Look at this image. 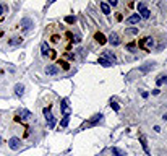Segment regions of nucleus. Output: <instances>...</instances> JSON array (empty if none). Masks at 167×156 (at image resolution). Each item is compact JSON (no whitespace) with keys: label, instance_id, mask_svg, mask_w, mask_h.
<instances>
[{"label":"nucleus","instance_id":"1","mask_svg":"<svg viewBox=\"0 0 167 156\" xmlns=\"http://www.w3.org/2000/svg\"><path fill=\"white\" fill-rule=\"evenodd\" d=\"M44 117H46V122H47V125H49V129H54L55 127V117L52 115V112H50V106L44 107Z\"/></svg>","mask_w":167,"mask_h":156},{"label":"nucleus","instance_id":"2","mask_svg":"<svg viewBox=\"0 0 167 156\" xmlns=\"http://www.w3.org/2000/svg\"><path fill=\"white\" fill-rule=\"evenodd\" d=\"M154 46V39L153 38H143L140 42H138V47L145 50H151V47Z\"/></svg>","mask_w":167,"mask_h":156},{"label":"nucleus","instance_id":"3","mask_svg":"<svg viewBox=\"0 0 167 156\" xmlns=\"http://www.w3.org/2000/svg\"><path fill=\"white\" fill-rule=\"evenodd\" d=\"M136 8H138V11H140V17H141V18L148 20V18L151 17V11H149L148 8H146V5H145L143 2L138 3V5H136Z\"/></svg>","mask_w":167,"mask_h":156},{"label":"nucleus","instance_id":"4","mask_svg":"<svg viewBox=\"0 0 167 156\" xmlns=\"http://www.w3.org/2000/svg\"><path fill=\"white\" fill-rule=\"evenodd\" d=\"M8 146H10V150L18 151L19 148H21V140H19L18 137H11V138L8 140Z\"/></svg>","mask_w":167,"mask_h":156},{"label":"nucleus","instance_id":"5","mask_svg":"<svg viewBox=\"0 0 167 156\" xmlns=\"http://www.w3.org/2000/svg\"><path fill=\"white\" fill-rule=\"evenodd\" d=\"M19 26H21L23 31H29L31 28L34 26V21H33L31 18H28V17H26V18H21V23H19Z\"/></svg>","mask_w":167,"mask_h":156},{"label":"nucleus","instance_id":"6","mask_svg":"<svg viewBox=\"0 0 167 156\" xmlns=\"http://www.w3.org/2000/svg\"><path fill=\"white\" fill-rule=\"evenodd\" d=\"M60 109H62V114H63V117H70V112H71V109H70V106H68V99H62Z\"/></svg>","mask_w":167,"mask_h":156},{"label":"nucleus","instance_id":"7","mask_svg":"<svg viewBox=\"0 0 167 156\" xmlns=\"http://www.w3.org/2000/svg\"><path fill=\"white\" fill-rule=\"evenodd\" d=\"M33 117V114L26 109H19L18 111V115H16V121H28V119Z\"/></svg>","mask_w":167,"mask_h":156},{"label":"nucleus","instance_id":"8","mask_svg":"<svg viewBox=\"0 0 167 156\" xmlns=\"http://www.w3.org/2000/svg\"><path fill=\"white\" fill-rule=\"evenodd\" d=\"M99 122H102V114L94 115V117L91 119L89 122H86V124H85V127H93V125H96V124H99Z\"/></svg>","mask_w":167,"mask_h":156},{"label":"nucleus","instance_id":"9","mask_svg":"<svg viewBox=\"0 0 167 156\" xmlns=\"http://www.w3.org/2000/svg\"><path fill=\"white\" fill-rule=\"evenodd\" d=\"M107 39H109V42L112 44V46H118V44H120V38H118L117 33H110Z\"/></svg>","mask_w":167,"mask_h":156},{"label":"nucleus","instance_id":"10","mask_svg":"<svg viewBox=\"0 0 167 156\" xmlns=\"http://www.w3.org/2000/svg\"><path fill=\"white\" fill-rule=\"evenodd\" d=\"M58 72H60V69H58L57 65H47L46 67V73L47 75H52L54 77V75H58Z\"/></svg>","mask_w":167,"mask_h":156},{"label":"nucleus","instance_id":"11","mask_svg":"<svg viewBox=\"0 0 167 156\" xmlns=\"http://www.w3.org/2000/svg\"><path fill=\"white\" fill-rule=\"evenodd\" d=\"M102 57H106L109 62H112V65H115V63H117V59H115V55L110 54L109 50H104V52H102Z\"/></svg>","mask_w":167,"mask_h":156},{"label":"nucleus","instance_id":"12","mask_svg":"<svg viewBox=\"0 0 167 156\" xmlns=\"http://www.w3.org/2000/svg\"><path fill=\"white\" fill-rule=\"evenodd\" d=\"M140 20H141V17L136 13V15H132V17L127 18V23L128 25H136V23H140Z\"/></svg>","mask_w":167,"mask_h":156},{"label":"nucleus","instance_id":"13","mask_svg":"<svg viewBox=\"0 0 167 156\" xmlns=\"http://www.w3.org/2000/svg\"><path fill=\"white\" fill-rule=\"evenodd\" d=\"M110 153H112L114 156H127V153L122 150V148H117V146H112L110 148Z\"/></svg>","mask_w":167,"mask_h":156},{"label":"nucleus","instance_id":"14","mask_svg":"<svg viewBox=\"0 0 167 156\" xmlns=\"http://www.w3.org/2000/svg\"><path fill=\"white\" fill-rule=\"evenodd\" d=\"M94 39H96V41H97L99 44H101V46H102V44H106V42H107L106 36L102 34V33H96V34H94Z\"/></svg>","mask_w":167,"mask_h":156},{"label":"nucleus","instance_id":"15","mask_svg":"<svg viewBox=\"0 0 167 156\" xmlns=\"http://www.w3.org/2000/svg\"><path fill=\"white\" fill-rule=\"evenodd\" d=\"M97 63H99V65H102V67H112V62H109L106 57H102V55L97 59Z\"/></svg>","mask_w":167,"mask_h":156},{"label":"nucleus","instance_id":"16","mask_svg":"<svg viewBox=\"0 0 167 156\" xmlns=\"http://www.w3.org/2000/svg\"><path fill=\"white\" fill-rule=\"evenodd\" d=\"M23 93H25V86H23L21 83H18V85L15 86V94H16V96H23Z\"/></svg>","mask_w":167,"mask_h":156},{"label":"nucleus","instance_id":"17","mask_svg":"<svg viewBox=\"0 0 167 156\" xmlns=\"http://www.w3.org/2000/svg\"><path fill=\"white\" fill-rule=\"evenodd\" d=\"M99 7H101V10H102V13H104V15H109L110 13V7L107 5V3L101 2V3H99Z\"/></svg>","mask_w":167,"mask_h":156},{"label":"nucleus","instance_id":"18","mask_svg":"<svg viewBox=\"0 0 167 156\" xmlns=\"http://www.w3.org/2000/svg\"><path fill=\"white\" fill-rule=\"evenodd\" d=\"M154 69V63H145L143 67H140V72H143V73H146V72L153 70Z\"/></svg>","mask_w":167,"mask_h":156},{"label":"nucleus","instance_id":"19","mask_svg":"<svg viewBox=\"0 0 167 156\" xmlns=\"http://www.w3.org/2000/svg\"><path fill=\"white\" fill-rule=\"evenodd\" d=\"M162 83H167V75H159V77H157L156 85H157V86H161Z\"/></svg>","mask_w":167,"mask_h":156},{"label":"nucleus","instance_id":"20","mask_svg":"<svg viewBox=\"0 0 167 156\" xmlns=\"http://www.w3.org/2000/svg\"><path fill=\"white\" fill-rule=\"evenodd\" d=\"M41 50H42V57H47V52H49V44H47V42H42Z\"/></svg>","mask_w":167,"mask_h":156},{"label":"nucleus","instance_id":"21","mask_svg":"<svg viewBox=\"0 0 167 156\" xmlns=\"http://www.w3.org/2000/svg\"><path fill=\"white\" fill-rule=\"evenodd\" d=\"M21 42H23L21 38H13V39H10V41H8L10 46H18V44H21Z\"/></svg>","mask_w":167,"mask_h":156},{"label":"nucleus","instance_id":"22","mask_svg":"<svg viewBox=\"0 0 167 156\" xmlns=\"http://www.w3.org/2000/svg\"><path fill=\"white\" fill-rule=\"evenodd\" d=\"M8 11V7L5 5V3H0V17H2L3 13H7Z\"/></svg>","mask_w":167,"mask_h":156},{"label":"nucleus","instance_id":"23","mask_svg":"<svg viewBox=\"0 0 167 156\" xmlns=\"http://www.w3.org/2000/svg\"><path fill=\"white\" fill-rule=\"evenodd\" d=\"M125 34H138V28H128L125 29Z\"/></svg>","mask_w":167,"mask_h":156},{"label":"nucleus","instance_id":"24","mask_svg":"<svg viewBox=\"0 0 167 156\" xmlns=\"http://www.w3.org/2000/svg\"><path fill=\"white\" fill-rule=\"evenodd\" d=\"M60 36H57V34H54L52 36V38H50V42H52V44H58V42H60Z\"/></svg>","mask_w":167,"mask_h":156},{"label":"nucleus","instance_id":"25","mask_svg":"<svg viewBox=\"0 0 167 156\" xmlns=\"http://www.w3.org/2000/svg\"><path fill=\"white\" fill-rule=\"evenodd\" d=\"M140 140H141V145H143V148H145V151L149 154V150H148V143H146V138H145V137H141Z\"/></svg>","mask_w":167,"mask_h":156},{"label":"nucleus","instance_id":"26","mask_svg":"<svg viewBox=\"0 0 167 156\" xmlns=\"http://www.w3.org/2000/svg\"><path fill=\"white\" fill-rule=\"evenodd\" d=\"M110 107H112L114 111H117V112H118V111H120V106H118V104L115 102V101H110Z\"/></svg>","mask_w":167,"mask_h":156},{"label":"nucleus","instance_id":"27","mask_svg":"<svg viewBox=\"0 0 167 156\" xmlns=\"http://www.w3.org/2000/svg\"><path fill=\"white\" fill-rule=\"evenodd\" d=\"M65 21L68 23V25H73V23H76V18H75V17H67Z\"/></svg>","mask_w":167,"mask_h":156},{"label":"nucleus","instance_id":"28","mask_svg":"<svg viewBox=\"0 0 167 156\" xmlns=\"http://www.w3.org/2000/svg\"><path fill=\"white\" fill-rule=\"evenodd\" d=\"M68 121H70V117H63L60 121V127H67L68 125Z\"/></svg>","mask_w":167,"mask_h":156},{"label":"nucleus","instance_id":"29","mask_svg":"<svg viewBox=\"0 0 167 156\" xmlns=\"http://www.w3.org/2000/svg\"><path fill=\"white\" fill-rule=\"evenodd\" d=\"M60 65L63 67V70H68V69H70V63H68V62H63V60H62Z\"/></svg>","mask_w":167,"mask_h":156},{"label":"nucleus","instance_id":"30","mask_svg":"<svg viewBox=\"0 0 167 156\" xmlns=\"http://www.w3.org/2000/svg\"><path fill=\"white\" fill-rule=\"evenodd\" d=\"M109 3H110V5H112V7H115V5H117V3H118V0H109Z\"/></svg>","mask_w":167,"mask_h":156},{"label":"nucleus","instance_id":"31","mask_svg":"<svg viewBox=\"0 0 167 156\" xmlns=\"http://www.w3.org/2000/svg\"><path fill=\"white\" fill-rule=\"evenodd\" d=\"M127 47H128V50H135V44H128Z\"/></svg>","mask_w":167,"mask_h":156},{"label":"nucleus","instance_id":"32","mask_svg":"<svg viewBox=\"0 0 167 156\" xmlns=\"http://www.w3.org/2000/svg\"><path fill=\"white\" fill-rule=\"evenodd\" d=\"M164 117H166V121H167V114H166V115H164Z\"/></svg>","mask_w":167,"mask_h":156},{"label":"nucleus","instance_id":"33","mask_svg":"<svg viewBox=\"0 0 167 156\" xmlns=\"http://www.w3.org/2000/svg\"><path fill=\"white\" fill-rule=\"evenodd\" d=\"M0 145H2V138H0Z\"/></svg>","mask_w":167,"mask_h":156}]
</instances>
